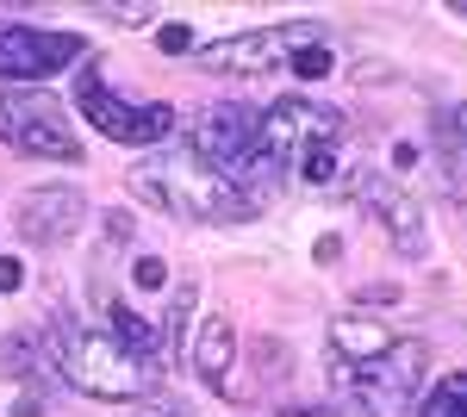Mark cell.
<instances>
[{
    "instance_id": "cell-25",
    "label": "cell",
    "mask_w": 467,
    "mask_h": 417,
    "mask_svg": "<svg viewBox=\"0 0 467 417\" xmlns=\"http://www.w3.org/2000/svg\"><path fill=\"white\" fill-rule=\"evenodd\" d=\"M312 255H318L324 268H330V262H337V255H343V237H337V231H330V237H318V249H312Z\"/></svg>"
},
{
    "instance_id": "cell-12",
    "label": "cell",
    "mask_w": 467,
    "mask_h": 417,
    "mask_svg": "<svg viewBox=\"0 0 467 417\" xmlns=\"http://www.w3.org/2000/svg\"><path fill=\"white\" fill-rule=\"evenodd\" d=\"M107 337L125 355H138V361H156L162 355V324H150L144 312H131V306H119V299H107Z\"/></svg>"
},
{
    "instance_id": "cell-3",
    "label": "cell",
    "mask_w": 467,
    "mask_h": 417,
    "mask_svg": "<svg viewBox=\"0 0 467 417\" xmlns=\"http://www.w3.org/2000/svg\"><path fill=\"white\" fill-rule=\"evenodd\" d=\"M75 112L88 125H100V138H112V143H162L175 131V112L162 100H125L100 69L75 75Z\"/></svg>"
},
{
    "instance_id": "cell-29",
    "label": "cell",
    "mask_w": 467,
    "mask_h": 417,
    "mask_svg": "<svg viewBox=\"0 0 467 417\" xmlns=\"http://www.w3.org/2000/svg\"><path fill=\"white\" fill-rule=\"evenodd\" d=\"M455 13H462V19H467V0H455Z\"/></svg>"
},
{
    "instance_id": "cell-16",
    "label": "cell",
    "mask_w": 467,
    "mask_h": 417,
    "mask_svg": "<svg viewBox=\"0 0 467 417\" xmlns=\"http://www.w3.org/2000/svg\"><path fill=\"white\" fill-rule=\"evenodd\" d=\"M337 69V57H330V44H312V50H299L287 63V75H299V81H324V75Z\"/></svg>"
},
{
    "instance_id": "cell-6",
    "label": "cell",
    "mask_w": 467,
    "mask_h": 417,
    "mask_svg": "<svg viewBox=\"0 0 467 417\" xmlns=\"http://www.w3.org/2000/svg\"><path fill=\"white\" fill-rule=\"evenodd\" d=\"M0 143H13L19 156L81 162V138L69 131L63 106L37 88H0Z\"/></svg>"
},
{
    "instance_id": "cell-24",
    "label": "cell",
    "mask_w": 467,
    "mask_h": 417,
    "mask_svg": "<svg viewBox=\"0 0 467 417\" xmlns=\"http://www.w3.org/2000/svg\"><path fill=\"white\" fill-rule=\"evenodd\" d=\"M138 417H193V412H187L181 399H156V392H150V405H144Z\"/></svg>"
},
{
    "instance_id": "cell-2",
    "label": "cell",
    "mask_w": 467,
    "mask_h": 417,
    "mask_svg": "<svg viewBox=\"0 0 467 417\" xmlns=\"http://www.w3.org/2000/svg\"><path fill=\"white\" fill-rule=\"evenodd\" d=\"M44 337L57 349V368L69 374V386L88 392V399H150V392H156V361L125 355L107 330L75 324L63 306L50 312V330H44Z\"/></svg>"
},
{
    "instance_id": "cell-26",
    "label": "cell",
    "mask_w": 467,
    "mask_h": 417,
    "mask_svg": "<svg viewBox=\"0 0 467 417\" xmlns=\"http://www.w3.org/2000/svg\"><path fill=\"white\" fill-rule=\"evenodd\" d=\"M13 417H44V405H37L32 392H26V399H19V405H13Z\"/></svg>"
},
{
    "instance_id": "cell-1",
    "label": "cell",
    "mask_w": 467,
    "mask_h": 417,
    "mask_svg": "<svg viewBox=\"0 0 467 417\" xmlns=\"http://www.w3.org/2000/svg\"><path fill=\"white\" fill-rule=\"evenodd\" d=\"M131 193L150 200L156 212H175V218H255L268 206V200H255L244 187H231L193 150L187 156H150V162H138L131 169Z\"/></svg>"
},
{
    "instance_id": "cell-20",
    "label": "cell",
    "mask_w": 467,
    "mask_h": 417,
    "mask_svg": "<svg viewBox=\"0 0 467 417\" xmlns=\"http://www.w3.org/2000/svg\"><path fill=\"white\" fill-rule=\"evenodd\" d=\"M156 44H162V50H169V57H187V50H193V26H162V32H156Z\"/></svg>"
},
{
    "instance_id": "cell-15",
    "label": "cell",
    "mask_w": 467,
    "mask_h": 417,
    "mask_svg": "<svg viewBox=\"0 0 467 417\" xmlns=\"http://www.w3.org/2000/svg\"><path fill=\"white\" fill-rule=\"evenodd\" d=\"M418 417H467V374H449V381L424 399V412H418Z\"/></svg>"
},
{
    "instance_id": "cell-11",
    "label": "cell",
    "mask_w": 467,
    "mask_h": 417,
    "mask_svg": "<svg viewBox=\"0 0 467 417\" xmlns=\"http://www.w3.org/2000/svg\"><path fill=\"white\" fill-rule=\"evenodd\" d=\"M387 349H393V330H387V324H374V318L349 312V318H337V324H330V355H343L349 368L374 361V355H387Z\"/></svg>"
},
{
    "instance_id": "cell-19",
    "label": "cell",
    "mask_w": 467,
    "mask_h": 417,
    "mask_svg": "<svg viewBox=\"0 0 467 417\" xmlns=\"http://www.w3.org/2000/svg\"><path fill=\"white\" fill-rule=\"evenodd\" d=\"M162 280H169V268H162L156 255H138V262H131V287H144V293H156Z\"/></svg>"
},
{
    "instance_id": "cell-9",
    "label": "cell",
    "mask_w": 467,
    "mask_h": 417,
    "mask_svg": "<svg viewBox=\"0 0 467 417\" xmlns=\"http://www.w3.org/2000/svg\"><path fill=\"white\" fill-rule=\"evenodd\" d=\"M88 218V200L75 193V187H32L26 200H19V212H13V224H19V237L26 244H63L75 224Z\"/></svg>"
},
{
    "instance_id": "cell-21",
    "label": "cell",
    "mask_w": 467,
    "mask_h": 417,
    "mask_svg": "<svg viewBox=\"0 0 467 417\" xmlns=\"http://www.w3.org/2000/svg\"><path fill=\"white\" fill-rule=\"evenodd\" d=\"M26 287V262L19 255H0V293H19Z\"/></svg>"
},
{
    "instance_id": "cell-13",
    "label": "cell",
    "mask_w": 467,
    "mask_h": 417,
    "mask_svg": "<svg viewBox=\"0 0 467 417\" xmlns=\"http://www.w3.org/2000/svg\"><path fill=\"white\" fill-rule=\"evenodd\" d=\"M380 218H387V237L399 244V255H424V212H418V200H405V193H393L387 206H380Z\"/></svg>"
},
{
    "instance_id": "cell-17",
    "label": "cell",
    "mask_w": 467,
    "mask_h": 417,
    "mask_svg": "<svg viewBox=\"0 0 467 417\" xmlns=\"http://www.w3.org/2000/svg\"><path fill=\"white\" fill-rule=\"evenodd\" d=\"M293 169L306 174L312 187H330V181H337V150H312V156H299Z\"/></svg>"
},
{
    "instance_id": "cell-10",
    "label": "cell",
    "mask_w": 467,
    "mask_h": 417,
    "mask_svg": "<svg viewBox=\"0 0 467 417\" xmlns=\"http://www.w3.org/2000/svg\"><path fill=\"white\" fill-rule=\"evenodd\" d=\"M231 361H237V330H231V318H200L193 337H187V368L213 386V392H224Z\"/></svg>"
},
{
    "instance_id": "cell-7",
    "label": "cell",
    "mask_w": 467,
    "mask_h": 417,
    "mask_svg": "<svg viewBox=\"0 0 467 417\" xmlns=\"http://www.w3.org/2000/svg\"><path fill=\"white\" fill-rule=\"evenodd\" d=\"M424 368H431V349L418 343V337H405V343H393L387 355L361 361L349 392L368 405V417H405L411 399H418V386H424Z\"/></svg>"
},
{
    "instance_id": "cell-8",
    "label": "cell",
    "mask_w": 467,
    "mask_h": 417,
    "mask_svg": "<svg viewBox=\"0 0 467 417\" xmlns=\"http://www.w3.org/2000/svg\"><path fill=\"white\" fill-rule=\"evenodd\" d=\"M88 57V37L81 32H44V26H0V81H50L69 63Z\"/></svg>"
},
{
    "instance_id": "cell-28",
    "label": "cell",
    "mask_w": 467,
    "mask_h": 417,
    "mask_svg": "<svg viewBox=\"0 0 467 417\" xmlns=\"http://www.w3.org/2000/svg\"><path fill=\"white\" fill-rule=\"evenodd\" d=\"M449 119H455V138H462V143H467V100H462V106H455V112H449Z\"/></svg>"
},
{
    "instance_id": "cell-14",
    "label": "cell",
    "mask_w": 467,
    "mask_h": 417,
    "mask_svg": "<svg viewBox=\"0 0 467 417\" xmlns=\"http://www.w3.org/2000/svg\"><path fill=\"white\" fill-rule=\"evenodd\" d=\"M44 343V330H13L6 343H0V374H13V381H26L32 374V355Z\"/></svg>"
},
{
    "instance_id": "cell-23",
    "label": "cell",
    "mask_w": 467,
    "mask_h": 417,
    "mask_svg": "<svg viewBox=\"0 0 467 417\" xmlns=\"http://www.w3.org/2000/svg\"><path fill=\"white\" fill-rule=\"evenodd\" d=\"M107 244H131V212H107Z\"/></svg>"
},
{
    "instance_id": "cell-4",
    "label": "cell",
    "mask_w": 467,
    "mask_h": 417,
    "mask_svg": "<svg viewBox=\"0 0 467 417\" xmlns=\"http://www.w3.org/2000/svg\"><path fill=\"white\" fill-rule=\"evenodd\" d=\"M343 143V112H330L318 100H275L262 119H255V150L275 162V169L287 174L299 156H312V150H337Z\"/></svg>"
},
{
    "instance_id": "cell-5",
    "label": "cell",
    "mask_w": 467,
    "mask_h": 417,
    "mask_svg": "<svg viewBox=\"0 0 467 417\" xmlns=\"http://www.w3.org/2000/svg\"><path fill=\"white\" fill-rule=\"evenodd\" d=\"M312 44H324L318 19H287V26H262V32L200 44V63L218 75H275V69H287L299 50H312Z\"/></svg>"
},
{
    "instance_id": "cell-18",
    "label": "cell",
    "mask_w": 467,
    "mask_h": 417,
    "mask_svg": "<svg viewBox=\"0 0 467 417\" xmlns=\"http://www.w3.org/2000/svg\"><path fill=\"white\" fill-rule=\"evenodd\" d=\"M94 13H100V19H119V26H150V6H144V0H100Z\"/></svg>"
},
{
    "instance_id": "cell-22",
    "label": "cell",
    "mask_w": 467,
    "mask_h": 417,
    "mask_svg": "<svg viewBox=\"0 0 467 417\" xmlns=\"http://www.w3.org/2000/svg\"><path fill=\"white\" fill-rule=\"evenodd\" d=\"M356 299L361 306H387V299H399V280H374V287H361Z\"/></svg>"
},
{
    "instance_id": "cell-27",
    "label": "cell",
    "mask_w": 467,
    "mask_h": 417,
    "mask_svg": "<svg viewBox=\"0 0 467 417\" xmlns=\"http://www.w3.org/2000/svg\"><path fill=\"white\" fill-rule=\"evenodd\" d=\"M281 417H330V412H324V405H287Z\"/></svg>"
}]
</instances>
